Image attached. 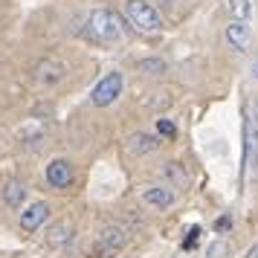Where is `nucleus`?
Instances as JSON below:
<instances>
[{
	"instance_id": "2",
	"label": "nucleus",
	"mask_w": 258,
	"mask_h": 258,
	"mask_svg": "<svg viewBox=\"0 0 258 258\" xmlns=\"http://www.w3.org/2000/svg\"><path fill=\"white\" fill-rule=\"evenodd\" d=\"M87 29L96 41L102 44H113L119 38L125 35V21L119 18L113 9H93L87 15Z\"/></svg>"
},
{
	"instance_id": "21",
	"label": "nucleus",
	"mask_w": 258,
	"mask_h": 258,
	"mask_svg": "<svg viewBox=\"0 0 258 258\" xmlns=\"http://www.w3.org/2000/svg\"><path fill=\"white\" fill-rule=\"evenodd\" d=\"M246 258H258V246H252V249L246 252Z\"/></svg>"
},
{
	"instance_id": "13",
	"label": "nucleus",
	"mask_w": 258,
	"mask_h": 258,
	"mask_svg": "<svg viewBox=\"0 0 258 258\" xmlns=\"http://www.w3.org/2000/svg\"><path fill=\"white\" fill-rule=\"evenodd\" d=\"M49 246H64L67 241H70V226L67 223H55L52 229H49Z\"/></svg>"
},
{
	"instance_id": "19",
	"label": "nucleus",
	"mask_w": 258,
	"mask_h": 258,
	"mask_svg": "<svg viewBox=\"0 0 258 258\" xmlns=\"http://www.w3.org/2000/svg\"><path fill=\"white\" fill-rule=\"evenodd\" d=\"M198 235H200V226H195V229H188V238H186V246L198 244Z\"/></svg>"
},
{
	"instance_id": "5",
	"label": "nucleus",
	"mask_w": 258,
	"mask_h": 258,
	"mask_svg": "<svg viewBox=\"0 0 258 258\" xmlns=\"http://www.w3.org/2000/svg\"><path fill=\"white\" fill-rule=\"evenodd\" d=\"M122 246H125V229L122 226H105L99 232V244H96L99 258H113Z\"/></svg>"
},
{
	"instance_id": "6",
	"label": "nucleus",
	"mask_w": 258,
	"mask_h": 258,
	"mask_svg": "<svg viewBox=\"0 0 258 258\" xmlns=\"http://www.w3.org/2000/svg\"><path fill=\"white\" fill-rule=\"evenodd\" d=\"M47 218H49V203L35 200V203H29V206L21 212V229H24V232H35Z\"/></svg>"
},
{
	"instance_id": "11",
	"label": "nucleus",
	"mask_w": 258,
	"mask_h": 258,
	"mask_svg": "<svg viewBox=\"0 0 258 258\" xmlns=\"http://www.w3.org/2000/svg\"><path fill=\"white\" fill-rule=\"evenodd\" d=\"M125 148H128L131 154H151L160 148V137L157 134H131L128 142H125Z\"/></svg>"
},
{
	"instance_id": "16",
	"label": "nucleus",
	"mask_w": 258,
	"mask_h": 258,
	"mask_svg": "<svg viewBox=\"0 0 258 258\" xmlns=\"http://www.w3.org/2000/svg\"><path fill=\"white\" fill-rule=\"evenodd\" d=\"M157 131H160L163 137H177V125L168 122V119H157Z\"/></svg>"
},
{
	"instance_id": "15",
	"label": "nucleus",
	"mask_w": 258,
	"mask_h": 258,
	"mask_svg": "<svg viewBox=\"0 0 258 258\" xmlns=\"http://www.w3.org/2000/svg\"><path fill=\"white\" fill-rule=\"evenodd\" d=\"M137 67L145 70V73H154V76H163V73H165V61H160V58H142Z\"/></svg>"
},
{
	"instance_id": "17",
	"label": "nucleus",
	"mask_w": 258,
	"mask_h": 258,
	"mask_svg": "<svg viewBox=\"0 0 258 258\" xmlns=\"http://www.w3.org/2000/svg\"><path fill=\"white\" fill-rule=\"evenodd\" d=\"M168 102H171V96L163 93V99H145V107H163V105H168Z\"/></svg>"
},
{
	"instance_id": "10",
	"label": "nucleus",
	"mask_w": 258,
	"mask_h": 258,
	"mask_svg": "<svg viewBox=\"0 0 258 258\" xmlns=\"http://www.w3.org/2000/svg\"><path fill=\"white\" fill-rule=\"evenodd\" d=\"M142 200L148 206H154V209H168L174 203V191L168 186H148V188H142Z\"/></svg>"
},
{
	"instance_id": "22",
	"label": "nucleus",
	"mask_w": 258,
	"mask_h": 258,
	"mask_svg": "<svg viewBox=\"0 0 258 258\" xmlns=\"http://www.w3.org/2000/svg\"><path fill=\"white\" fill-rule=\"evenodd\" d=\"M165 3H174V0H165Z\"/></svg>"
},
{
	"instance_id": "7",
	"label": "nucleus",
	"mask_w": 258,
	"mask_h": 258,
	"mask_svg": "<svg viewBox=\"0 0 258 258\" xmlns=\"http://www.w3.org/2000/svg\"><path fill=\"white\" fill-rule=\"evenodd\" d=\"M47 183L52 188H67L73 183V165L70 160H52V163L47 165Z\"/></svg>"
},
{
	"instance_id": "4",
	"label": "nucleus",
	"mask_w": 258,
	"mask_h": 258,
	"mask_svg": "<svg viewBox=\"0 0 258 258\" xmlns=\"http://www.w3.org/2000/svg\"><path fill=\"white\" fill-rule=\"evenodd\" d=\"M255 148H258V122L255 116L244 119V160H241V183L246 180L249 168L255 165Z\"/></svg>"
},
{
	"instance_id": "9",
	"label": "nucleus",
	"mask_w": 258,
	"mask_h": 258,
	"mask_svg": "<svg viewBox=\"0 0 258 258\" xmlns=\"http://www.w3.org/2000/svg\"><path fill=\"white\" fill-rule=\"evenodd\" d=\"M35 79H38V84L52 87L55 82H61V79H64V64H61V61H52V58L41 61V64L35 67Z\"/></svg>"
},
{
	"instance_id": "1",
	"label": "nucleus",
	"mask_w": 258,
	"mask_h": 258,
	"mask_svg": "<svg viewBox=\"0 0 258 258\" xmlns=\"http://www.w3.org/2000/svg\"><path fill=\"white\" fill-rule=\"evenodd\" d=\"M125 18L142 35H157L163 29V15L157 12L151 0H125Z\"/></svg>"
},
{
	"instance_id": "14",
	"label": "nucleus",
	"mask_w": 258,
	"mask_h": 258,
	"mask_svg": "<svg viewBox=\"0 0 258 258\" xmlns=\"http://www.w3.org/2000/svg\"><path fill=\"white\" fill-rule=\"evenodd\" d=\"M249 12H252L249 0H229V15L235 21H249Z\"/></svg>"
},
{
	"instance_id": "8",
	"label": "nucleus",
	"mask_w": 258,
	"mask_h": 258,
	"mask_svg": "<svg viewBox=\"0 0 258 258\" xmlns=\"http://www.w3.org/2000/svg\"><path fill=\"white\" fill-rule=\"evenodd\" d=\"M249 38H252L249 21H232V24L226 26V41H229V47L238 49V52H244V49L249 47Z\"/></svg>"
},
{
	"instance_id": "18",
	"label": "nucleus",
	"mask_w": 258,
	"mask_h": 258,
	"mask_svg": "<svg viewBox=\"0 0 258 258\" xmlns=\"http://www.w3.org/2000/svg\"><path fill=\"white\" fill-rule=\"evenodd\" d=\"M226 255V244H212L209 246V258H221Z\"/></svg>"
},
{
	"instance_id": "3",
	"label": "nucleus",
	"mask_w": 258,
	"mask_h": 258,
	"mask_svg": "<svg viewBox=\"0 0 258 258\" xmlns=\"http://www.w3.org/2000/svg\"><path fill=\"white\" fill-rule=\"evenodd\" d=\"M122 87H125V79H122V73H107L102 76V82L93 87V105L96 107H107L113 105L119 96H122Z\"/></svg>"
},
{
	"instance_id": "20",
	"label": "nucleus",
	"mask_w": 258,
	"mask_h": 258,
	"mask_svg": "<svg viewBox=\"0 0 258 258\" xmlns=\"http://www.w3.org/2000/svg\"><path fill=\"white\" fill-rule=\"evenodd\" d=\"M226 226H229V218H221V221L215 223V229H226Z\"/></svg>"
},
{
	"instance_id": "12",
	"label": "nucleus",
	"mask_w": 258,
	"mask_h": 258,
	"mask_svg": "<svg viewBox=\"0 0 258 258\" xmlns=\"http://www.w3.org/2000/svg\"><path fill=\"white\" fill-rule=\"evenodd\" d=\"M24 198H26L24 183H18V180H9V183L3 186V200H6V206H9V209H21Z\"/></svg>"
}]
</instances>
